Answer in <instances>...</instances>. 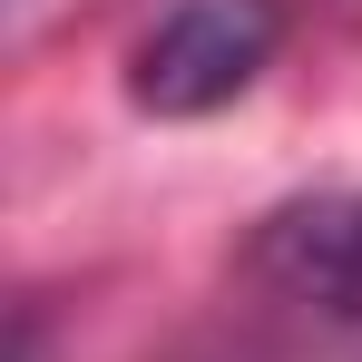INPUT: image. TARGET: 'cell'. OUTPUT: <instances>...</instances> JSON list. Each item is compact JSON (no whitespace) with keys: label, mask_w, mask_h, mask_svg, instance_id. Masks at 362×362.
Here are the masks:
<instances>
[{"label":"cell","mask_w":362,"mask_h":362,"mask_svg":"<svg viewBox=\"0 0 362 362\" xmlns=\"http://www.w3.org/2000/svg\"><path fill=\"white\" fill-rule=\"evenodd\" d=\"M274 59V0H167L157 30L127 49V98L147 118H206L255 88Z\"/></svg>","instance_id":"6da1fadb"},{"label":"cell","mask_w":362,"mask_h":362,"mask_svg":"<svg viewBox=\"0 0 362 362\" xmlns=\"http://www.w3.org/2000/svg\"><path fill=\"white\" fill-rule=\"evenodd\" d=\"M245 274L323 323H362V186H323V196L274 206L245 245Z\"/></svg>","instance_id":"7a4b0ae2"}]
</instances>
